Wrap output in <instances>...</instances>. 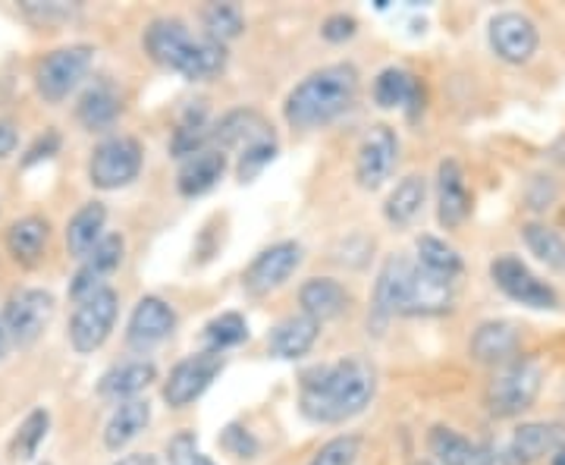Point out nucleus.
<instances>
[{"label":"nucleus","mask_w":565,"mask_h":465,"mask_svg":"<svg viewBox=\"0 0 565 465\" xmlns=\"http://www.w3.org/2000/svg\"><path fill=\"white\" fill-rule=\"evenodd\" d=\"M120 114H122V98H120V92H117L110 82H98V85L85 88L79 104H76V120H79L85 129H92V133H98V129H110Z\"/></svg>","instance_id":"nucleus-30"},{"label":"nucleus","mask_w":565,"mask_h":465,"mask_svg":"<svg viewBox=\"0 0 565 465\" xmlns=\"http://www.w3.org/2000/svg\"><path fill=\"white\" fill-rule=\"evenodd\" d=\"M61 133H57V129H47L44 136H39L35 142L29 145V151H25V158H22V167H35L39 161L54 158V155L61 151Z\"/></svg>","instance_id":"nucleus-44"},{"label":"nucleus","mask_w":565,"mask_h":465,"mask_svg":"<svg viewBox=\"0 0 565 465\" xmlns=\"http://www.w3.org/2000/svg\"><path fill=\"white\" fill-rule=\"evenodd\" d=\"M104 223H107V208L104 202H85L66 223V249L73 258H85L95 245L104 240Z\"/></svg>","instance_id":"nucleus-32"},{"label":"nucleus","mask_w":565,"mask_h":465,"mask_svg":"<svg viewBox=\"0 0 565 465\" xmlns=\"http://www.w3.org/2000/svg\"><path fill=\"white\" fill-rule=\"evenodd\" d=\"M221 446L226 453H233V456H239V459H252L255 453H258V441H255V434L243 425H226L221 434Z\"/></svg>","instance_id":"nucleus-42"},{"label":"nucleus","mask_w":565,"mask_h":465,"mask_svg":"<svg viewBox=\"0 0 565 465\" xmlns=\"http://www.w3.org/2000/svg\"><path fill=\"white\" fill-rule=\"evenodd\" d=\"M17 145H20V129H17V123L10 120V117H0V161L10 158V155L17 151Z\"/></svg>","instance_id":"nucleus-46"},{"label":"nucleus","mask_w":565,"mask_h":465,"mask_svg":"<svg viewBox=\"0 0 565 465\" xmlns=\"http://www.w3.org/2000/svg\"><path fill=\"white\" fill-rule=\"evenodd\" d=\"M167 465H217L199 450V437L192 431H180L167 441Z\"/></svg>","instance_id":"nucleus-41"},{"label":"nucleus","mask_w":565,"mask_h":465,"mask_svg":"<svg viewBox=\"0 0 565 465\" xmlns=\"http://www.w3.org/2000/svg\"><path fill=\"white\" fill-rule=\"evenodd\" d=\"M158 381V364L148 362V359H129V362L114 364L110 371H104L102 381H98V393L104 400H139L141 390Z\"/></svg>","instance_id":"nucleus-25"},{"label":"nucleus","mask_w":565,"mask_h":465,"mask_svg":"<svg viewBox=\"0 0 565 465\" xmlns=\"http://www.w3.org/2000/svg\"><path fill=\"white\" fill-rule=\"evenodd\" d=\"M211 139H214V123L207 117V104L192 102L182 110L180 123L170 136V155L180 161H189L192 155L211 148Z\"/></svg>","instance_id":"nucleus-27"},{"label":"nucleus","mask_w":565,"mask_h":465,"mask_svg":"<svg viewBox=\"0 0 565 465\" xmlns=\"http://www.w3.org/2000/svg\"><path fill=\"white\" fill-rule=\"evenodd\" d=\"M148 422H151V403L148 400H126L110 412V419L104 425V446L110 453H120L122 446H129L139 437Z\"/></svg>","instance_id":"nucleus-31"},{"label":"nucleus","mask_w":565,"mask_h":465,"mask_svg":"<svg viewBox=\"0 0 565 465\" xmlns=\"http://www.w3.org/2000/svg\"><path fill=\"white\" fill-rule=\"evenodd\" d=\"M204 39L217 41V44H230L245 32V17L236 3H207L202 10Z\"/></svg>","instance_id":"nucleus-36"},{"label":"nucleus","mask_w":565,"mask_h":465,"mask_svg":"<svg viewBox=\"0 0 565 465\" xmlns=\"http://www.w3.org/2000/svg\"><path fill=\"white\" fill-rule=\"evenodd\" d=\"M141 161H145V151H141L139 139L110 136L102 145H95V151L88 158V182L104 192L122 189V186L139 180Z\"/></svg>","instance_id":"nucleus-6"},{"label":"nucleus","mask_w":565,"mask_h":465,"mask_svg":"<svg viewBox=\"0 0 565 465\" xmlns=\"http://www.w3.org/2000/svg\"><path fill=\"white\" fill-rule=\"evenodd\" d=\"M47 427H51V412L47 409H32L25 415V422L20 425V431H17V437H13L10 453L17 459H35L39 456V446L47 437Z\"/></svg>","instance_id":"nucleus-38"},{"label":"nucleus","mask_w":565,"mask_h":465,"mask_svg":"<svg viewBox=\"0 0 565 465\" xmlns=\"http://www.w3.org/2000/svg\"><path fill=\"white\" fill-rule=\"evenodd\" d=\"M223 371V352H195L189 359H182L170 368L167 381H163V403L170 409H185L202 397L207 387L214 384V378Z\"/></svg>","instance_id":"nucleus-10"},{"label":"nucleus","mask_w":565,"mask_h":465,"mask_svg":"<svg viewBox=\"0 0 565 465\" xmlns=\"http://www.w3.org/2000/svg\"><path fill=\"white\" fill-rule=\"evenodd\" d=\"M141 44H145V54L158 66L173 70L189 82H207L221 76L230 57L226 44L195 39L189 25L177 17H158L148 22V29L141 32Z\"/></svg>","instance_id":"nucleus-3"},{"label":"nucleus","mask_w":565,"mask_h":465,"mask_svg":"<svg viewBox=\"0 0 565 465\" xmlns=\"http://www.w3.org/2000/svg\"><path fill=\"white\" fill-rule=\"evenodd\" d=\"M47 243H51V223L41 214H25L20 221H13L3 236L10 258L22 267H35L44 258Z\"/></svg>","instance_id":"nucleus-26"},{"label":"nucleus","mask_w":565,"mask_h":465,"mask_svg":"<svg viewBox=\"0 0 565 465\" xmlns=\"http://www.w3.org/2000/svg\"><path fill=\"white\" fill-rule=\"evenodd\" d=\"M10 346H13V340H10V334H7V327H3V318H0V362L7 359Z\"/></svg>","instance_id":"nucleus-48"},{"label":"nucleus","mask_w":565,"mask_h":465,"mask_svg":"<svg viewBox=\"0 0 565 465\" xmlns=\"http://www.w3.org/2000/svg\"><path fill=\"white\" fill-rule=\"evenodd\" d=\"M565 446V425L559 422H527L515 427L497 465H534Z\"/></svg>","instance_id":"nucleus-14"},{"label":"nucleus","mask_w":565,"mask_h":465,"mask_svg":"<svg viewBox=\"0 0 565 465\" xmlns=\"http://www.w3.org/2000/svg\"><path fill=\"white\" fill-rule=\"evenodd\" d=\"M544 384V371L534 359H515L500 364L484 390V405L493 419H519L527 412Z\"/></svg>","instance_id":"nucleus-4"},{"label":"nucleus","mask_w":565,"mask_h":465,"mask_svg":"<svg viewBox=\"0 0 565 465\" xmlns=\"http://www.w3.org/2000/svg\"><path fill=\"white\" fill-rule=\"evenodd\" d=\"M487 39H490L493 54L503 63H512V66L534 61V54L541 47V32H537L534 20L525 17V13H515V10L497 13L490 20Z\"/></svg>","instance_id":"nucleus-12"},{"label":"nucleus","mask_w":565,"mask_h":465,"mask_svg":"<svg viewBox=\"0 0 565 465\" xmlns=\"http://www.w3.org/2000/svg\"><path fill=\"white\" fill-rule=\"evenodd\" d=\"M299 264H302V245L296 243V240H282V243L267 245L262 255H255V262L245 267V293L267 296V293L280 289L296 274Z\"/></svg>","instance_id":"nucleus-13"},{"label":"nucleus","mask_w":565,"mask_h":465,"mask_svg":"<svg viewBox=\"0 0 565 465\" xmlns=\"http://www.w3.org/2000/svg\"><path fill=\"white\" fill-rule=\"evenodd\" d=\"M412 274H415L412 258H405V255H390L386 258L381 274H377V284H374V318L377 321H390L396 315H405Z\"/></svg>","instance_id":"nucleus-18"},{"label":"nucleus","mask_w":565,"mask_h":465,"mask_svg":"<svg viewBox=\"0 0 565 465\" xmlns=\"http://www.w3.org/2000/svg\"><path fill=\"white\" fill-rule=\"evenodd\" d=\"M22 10L35 20L47 22V20H66L76 13V7L63 3V0H51V3H41V0H22Z\"/></svg>","instance_id":"nucleus-45"},{"label":"nucleus","mask_w":565,"mask_h":465,"mask_svg":"<svg viewBox=\"0 0 565 465\" xmlns=\"http://www.w3.org/2000/svg\"><path fill=\"white\" fill-rule=\"evenodd\" d=\"M424 199H427V180H424L422 173H408L386 195L384 218L393 226H408V223L422 214Z\"/></svg>","instance_id":"nucleus-33"},{"label":"nucleus","mask_w":565,"mask_h":465,"mask_svg":"<svg viewBox=\"0 0 565 465\" xmlns=\"http://www.w3.org/2000/svg\"><path fill=\"white\" fill-rule=\"evenodd\" d=\"M355 32H359V20L349 13H333L321 25L323 41H330V44H343V41L355 39Z\"/></svg>","instance_id":"nucleus-43"},{"label":"nucleus","mask_w":565,"mask_h":465,"mask_svg":"<svg viewBox=\"0 0 565 465\" xmlns=\"http://www.w3.org/2000/svg\"><path fill=\"white\" fill-rule=\"evenodd\" d=\"M550 465H565V446L563 450H556V453L550 456Z\"/></svg>","instance_id":"nucleus-49"},{"label":"nucleus","mask_w":565,"mask_h":465,"mask_svg":"<svg viewBox=\"0 0 565 465\" xmlns=\"http://www.w3.org/2000/svg\"><path fill=\"white\" fill-rule=\"evenodd\" d=\"M456 303V281L437 277L424 271L415 262L412 286H408V303H405V318H430V315H446Z\"/></svg>","instance_id":"nucleus-20"},{"label":"nucleus","mask_w":565,"mask_h":465,"mask_svg":"<svg viewBox=\"0 0 565 465\" xmlns=\"http://www.w3.org/2000/svg\"><path fill=\"white\" fill-rule=\"evenodd\" d=\"M362 76L352 63H330L308 73L282 102V117L292 129H318L340 120L355 104Z\"/></svg>","instance_id":"nucleus-2"},{"label":"nucleus","mask_w":565,"mask_h":465,"mask_svg":"<svg viewBox=\"0 0 565 465\" xmlns=\"http://www.w3.org/2000/svg\"><path fill=\"white\" fill-rule=\"evenodd\" d=\"M299 305L305 315L318 324L333 321L349 308V289L333 277H311L299 289Z\"/></svg>","instance_id":"nucleus-29"},{"label":"nucleus","mask_w":565,"mask_h":465,"mask_svg":"<svg viewBox=\"0 0 565 465\" xmlns=\"http://www.w3.org/2000/svg\"><path fill=\"white\" fill-rule=\"evenodd\" d=\"M427 450L437 465H497V453L490 446L468 441L449 425H434L427 431Z\"/></svg>","instance_id":"nucleus-21"},{"label":"nucleus","mask_w":565,"mask_h":465,"mask_svg":"<svg viewBox=\"0 0 565 465\" xmlns=\"http://www.w3.org/2000/svg\"><path fill=\"white\" fill-rule=\"evenodd\" d=\"M173 330H177V311L163 303L161 296H145L129 315L126 344L132 346L136 352H148V349L161 346Z\"/></svg>","instance_id":"nucleus-16"},{"label":"nucleus","mask_w":565,"mask_h":465,"mask_svg":"<svg viewBox=\"0 0 565 465\" xmlns=\"http://www.w3.org/2000/svg\"><path fill=\"white\" fill-rule=\"evenodd\" d=\"M418 258L415 262L422 264L424 271L437 274V277H446V281H456L465 271L462 255L446 243V240H437V236H422L418 240Z\"/></svg>","instance_id":"nucleus-35"},{"label":"nucleus","mask_w":565,"mask_h":465,"mask_svg":"<svg viewBox=\"0 0 565 465\" xmlns=\"http://www.w3.org/2000/svg\"><path fill=\"white\" fill-rule=\"evenodd\" d=\"M114 465H161V459L154 453H129V456H120Z\"/></svg>","instance_id":"nucleus-47"},{"label":"nucleus","mask_w":565,"mask_h":465,"mask_svg":"<svg viewBox=\"0 0 565 465\" xmlns=\"http://www.w3.org/2000/svg\"><path fill=\"white\" fill-rule=\"evenodd\" d=\"M374 102L384 110H405L408 117H415L424 107V85L415 73H408L403 66H386L374 80Z\"/></svg>","instance_id":"nucleus-24"},{"label":"nucleus","mask_w":565,"mask_h":465,"mask_svg":"<svg viewBox=\"0 0 565 465\" xmlns=\"http://www.w3.org/2000/svg\"><path fill=\"white\" fill-rule=\"evenodd\" d=\"M277 151H280V142H277V139H264V142L245 148L243 155H239V163H236V177H239V182L258 180V173L277 158Z\"/></svg>","instance_id":"nucleus-40"},{"label":"nucleus","mask_w":565,"mask_h":465,"mask_svg":"<svg viewBox=\"0 0 565 465\" xmlns=\"http://www.w3.org/2000/svg\"><path fill=\"white\" fill-rule=\"evenodd\" d=\"M362 434H340L315 453L308 465H355L362 456Z\"/></svg>","instance_id":"nucleus-39"},{"label":"nucleus","mask_w":565,"mask_h":465,"mask_svg":"<svg viewBox=\"0 0 565 465\" xmlns=\"http://www.w3.org/2000/svg\"><path fill=\"white\" fill-rule=\"evenodd\" d=\"M202 340L211 352L233 349V346L248 340V321H245L239 311H223V315H217V318H211V321L204 324Z\"/></svg>","instance_id":"nucleus-37"},{"label":"nucleus","mask_w":565,"mask_h":465,"mask_svg":"<svg viewBox=\"0 0 565 465\" xmlns=\"http://www.w3.org/2000/svg\"><path fill=\"white\" fill-rule=\"evenodd\" d=\"M321 337V324L315 318H308L305 311L299 315H286L282 321H277L267 334V352L274 359L282 362H292V359H302L311 352V346L318 344Z\"/></svg>","instance_id":"nucleus-23"},{"label":"nucleus","mask_w":565,"mask_h":465,"mask_svg":"<svg viewBox=\"0 0 565 465\" xmlns=\"http://www.w3.org/2000/svg\"><path fill=\"white\" fill-rule=\"evenodd\" d=\"M396 158H399L396 133L386 123L371 126L362 136V142H359V151H355V180H359V186L367 189V192L381 189L393 177Z\"/></svg>","instance_id":"nucleus-11"},{"label":"nucleus","mask_w":565,"mask_h":465,"mask_svg":"<svg viewBox=\"0 0 565 465\" xmlns=\"http://www.w3.org/2000/svg\"><path fill=\"white\" fill-rule=\"evenodd\" d=\"M408 465H437L434 459H415V463H408Z\"/></svg>","instance_id":"nucleus-50"},{"label":"nucleus","mask_w":565,"mask_h":465,"mask_svg":"<svg viewBox=\"0 0 565 465\" xmlns=\"http://www.w3.org/2000/svg\"><path fill=\"white\" fill-rule=\"evenodd\" d=\"M519 346H522V334L512 321H484L475 334H471V344L468 352L471 359L481 364H509L519 359Z\"/></svg>","instance_id":"nucleus-22"},{"label":"nucleus","mask_w":565,"mask_h":465,"mask_svg":"<svg viewBox=\"0 0 565 465\" xmlns=\"http://www.w3.org/2000/svg\"><path fill=\"white\" fill-rule=\"evenodd\" d=\"M377 393V371L364 356L315 364L299 378V405L318 425H340L362 415Z\"/></svg>","instance_id":"nucleus-1"},{"label":"nucleus","mask_w":565,"mask_h":465,"mask_svg":"<svg viewBox=\"0 0 565 465\" xmlns=\"http://www.w3.org/2000/svg\"><path fill=\"white\" fill-rule=\"evenodd\" d=\"M117 315H120V296L110 286H104L95 296L76 303V311L70 318V346L79 356H92L114 334Z\"/></svg>","instance_id":"nucleus-7"},{"label":"nucleus","mask_w":565,"mask_h":465,"mask_svg":"<svg viewBox=\"0 0 565 465\" xmlns=\"http://www.w3.org/2000/svg\"><path fill=\"white\" fill-rule=\"evenodd\" d=\"M522 240L537 262L553 267V271H565V240L559 230H553L541 221H527L522 223Z\"/></svg>","instance_id":"nucleus-34"},{"label":"nucleus","mask_w":565,"mask_h":465,"mask_svg":"<svg viewBox=\"0 0 565 465\" xmlns=\"http://www.w3.org/2000/svg\"><path fill=\"white\" fill-rule=\"evenodd\" d=\"M126 255V240L120 233H104V240L85 258H82L79 271L70 281V299L82 303L88 296H95L98 289H104V281L117 271Z\"/></svg>","instance_id":"nucleus-15"},{"label":"nucleus","mask_w":565,"mask_h":465,"mask_svg":"<svg viewBox=\"0 0 565 465\" xmlns=\"http://www.w3.org/2000/svg\"><path fill=\"white\" fill-rule=\"evenodd\" d=\"M264 139H277L274 136V126L264 120V114H258L255 107H236L230 114H223L221 120H214V139L211 148H221L226 151H239L245 148L264 142Z\"/></svg>","instance_id":"nucleus-17"},{"label":"nucleus","mask_w":565,"mask_h":465,"mask_svg":"<svg viewBox=\"0 0 565 465\" xmlns=\"http://www.w3.org/2000/svg\"><path fill=\"white\" fill-rule=\"evenodd\" d=\"M471 214V189L465 182L462 163L446 158L437 167V221L444 230L462 226Z\"/></svg>","instance_id":"nucleus-19"},{"label":"nucleus","mask_w":565,"mask_h":465,"mask_svg":"<svg viewBox=\"0 0 565 465\" xmlns=\"http://www.w3.org/2000/svg\"><path fill=\"white\" fill-rule=\"evenodd\" d=\"M226 173V155L221 148H204L199 155H192L189 161L180 163V173H177V189L185 199H195L211 192Z\"/></svg>","instance_id":"nucleus-28"},{"label":"nucleus","mask_w":565,"mask_h":465,"mask_svg":"<svg viewBox=\"0 0 565 465\" xmlns=\"http://www.w3.org/2000/svg\"><path fill=\"white\" fill-rule=\"evenodd\" d=\"M95 61L92 44H66L54 47L35 63V88L47 104H61L70 98V92L79 88V82L88 76Z\"/></svg>","instance_id":"nucleus-5"},{"label":"nucleus","mask_w":565,"mask_h":465,"mask_svg":"<svg viewBox=\"0 0 565 465\" xmlns=\"http://www.w3.org/2000/svg\"><path fill=\"white\" fill-rule=\"evenodd\" d=\"M490 281L512 303L537 308V311H553L559 308V293L541 281L519 255H497L490 262Z\"/></svg>","instance_id":"nucleus-8"},{"label":"nucleus","mask_w":565,"mask_h":465,"mask_svg":"<svg viewBox=\"0 0 565 465\" xmlns=\"http://www.w3.org/2000/svg\"><path fill=\"white\" fill-rule=\"evenodd\" d=\"M54 296L47 289H39V286H25V289H17L10 293V299L3 303V327L10 334L13 346L39 344V337L44 334V327L54 318Z\"/></svg>","instance_id":"nucleus-9"}]
</instances>
